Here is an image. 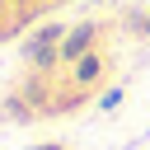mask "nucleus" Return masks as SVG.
I'll return each instance as SVG.
<instances>
[{"label": "nucleus", "instance_id": "1", "mask_svg": "<svg viewBox=\"0 0 150 150\" xmlns=\"http://www.w3.org/2000/svg\"><path fill=\"white\" fill-rule=\"evenodd\" d=\"M89 42H94V23H80V28H70L66 33V42H61V61H80L84 52H89Z\"/></svg>", "mask_w": 150, "mask_h": 150}, {"label": "nucleus", "instance_id": "3", "mask_svg": "<svg viewBox=\"0 0 150 150\" xmlns=\"http://www.w3.org/2000/svg\"><path fill=\"white\" fill-rule=\"evenodd\" d=\"M98 70H103V61H98L94 52H84V56L75 61V84H94V80H98Z\"/></svg>", "mask_w": 150, "mask_h": 150}, {"label": "nucleus", "instance_id": "5", "mask_svg": "<svg viewBox=\"0 0 150 150\" xmlns=\"http://www.w3.org/2000/svg\"><path fill=\"white\" fill-rule=\"evenodd\" d=\"M28 150H61V145H28Z\"/></svg>", "mask_w": 150, "mask_h": 150}, {"label": "nucleus", "instance_id": "2", "mask_svg": "<svg viewBox=\"0 0 150 150\" xmlns=\"http://www.w3.org/2000/svg\"><path fill=\"white\" fill-rule=\"evenodd\" d=\"M56 42H66V28H61V23H47V28H38V33H33L28 56H33V52H42V47H56Z\"/></svg>", "mask_w": 150, "mask_h": 150}, {"label": "nucleus", "instance_id": "6", "mask_svg": "<svg viewBox=\"0 0 150 150\" xmlns=\"http://www.w3.org/2000/svg\"><path fill=\"white\" fill-rule=\"evenodd\" d=\"M0 9H5V0H0Z\"/></svg>", "mask_w": 150, "mask_h": 150}, {"label": "nucleus", "instance_id": "4", "mask_svg": "<svg viewBox=\"0 0 150 150\" xmlns=\"http://www.w3.org/2000/svg\"><path fill=\"white\" fill-rule=\"evenodd\" d=\"M117 103H122V89H108V94H103V98H98V108H103V112H112V108H117Z\"/></svg>", "mask_w": 150, "mask_h": 150}]
</instances>
